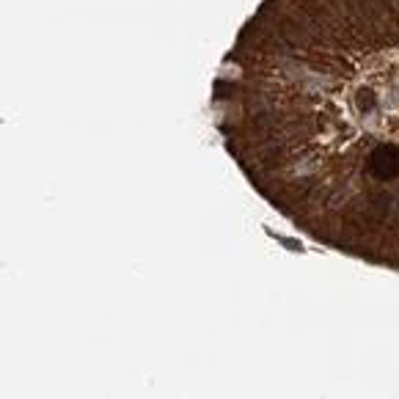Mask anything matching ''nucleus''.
Here are the masks:
<instances>
[{"mask_svg":"<svg viewBox=\"0 0 399 399\" xmlns=\"http://www.w3.org/2000/svg\"><path fill=\"white\" fill-rule=\"evenodd\" d=\"M372 168H374L380 176H391V173L399 168V154H396V152L383 149L380 154H374V157H372Z\"/></svg>","mask_w":399,"mask_h":399,"instance_id":"nucleus-1","label":"nucleus"}]
</instances>
